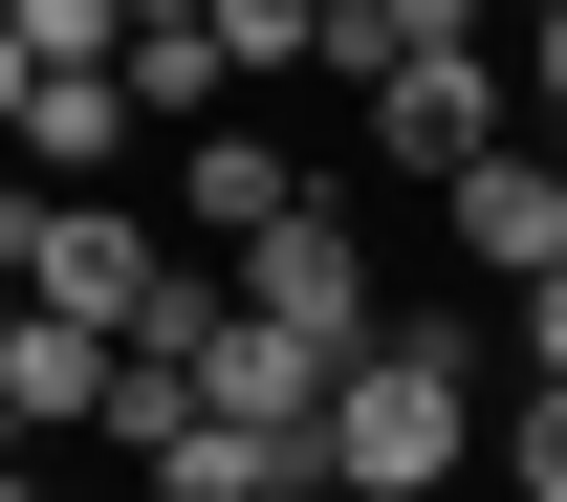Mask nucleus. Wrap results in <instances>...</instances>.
Masks as SVG:
<instances>
[{
    "instance_id": "20e7f679",
    "label": "nucleus",
    "mask_w": 567,
    "mask_h": 502,
    "mask_svg": "<svg viewBox=\"0 0 567 502\" xmlns=\"http://www.w3.org/2000/svg\"><path fill=\"white\" fill-rule=\"evenodd\" d=\"M371 153H393L415 197H458L481 153H524V88H502L481 44H436V66H393V88H371Z\"/></svg>"
},
{
    "instance_id": "f257e3e1",
    "label": "nucleus",
    "mask_w": 567,
    "mask_h": 502,
    "mask_svg": "<svg viewBox=\"0 0 567 502\" xmlns=\"http://www.w3.org/2000/svg\"><path fill=\"white\" fill-rule=\"evenodd\" d=\"M481 459V350L458 328H393V350H350V393H328V502H436Z\"/></svg>"
},
{
    "instance_id": "0eeeda50",
    "label": "nucleus",
    "mask_w": 567,
    "mask_h": 502,
    "mask_svg": "<svg viewBox=\"0 0 567 502\" xmlns=\"http://www.w3.org/2000/svg\"><path fill=\"white\" fill-rule=\"evenodd\" d=\"M306 197H328V175H306L284 132H197V153H175V240H197V263H262Z\"/></svg>"
},
{
    "instance_id": "9b49d317",
    "label": "nucleus",
    "mask_w": 567,
    "mask_h": 502,
    "mask_svg": "<svg viewBox=\"0 0 567 502\" xmlns=\"http://www.w3.org/2000/svg\"><path fill=\"white\" fill-rule=\"evenodd\" d=\"M218 22V66H328V44H350V0H197Z\"/></svg>"
},
{
    "instance_id": "dca6fc26",
    "label": "nucleus",
    "mask_w": 567,
    "mask_h": 502,
    "mask_svg": "<svg viewBox=\"0 0 567 502\" xmlns=\"http://www.w3.org/2000/svg\"><path fill=\"white\" fill-rule=\"evenodd\" d=\"M132 502H218V481H132Z\"/></svg>"
},
{
    "instance_id": "2eb2a0df",
    "label": "nucleus",
    "mask_w": 567,
    "mask_h": 502,
    "mask_svg": "<svg viewBox=\"0 0 567 502\" xmlns=\"http://www.w3.org/2000/svg\"><path fill=\"white\" fill-rule=\"evenodd\" d=\"M524 371H546V393H567V285H524Z\"/></svg>"
},
{
    "instance_id": "f03ea898",
    "label": "nucleus",
    "mask_w": 567,
    "mask_h": 502,
    "mask_svg": "<svg viewBox=\"0 0 567 502\" xmlns=\"http://www.w3.org/2000/svg\"><path fill=\"white\" fill-rule=\"evenodd\" d=\"M0 263H22V306H66V328H110V350H153V306L197 285L132 197H22V218H0Z\"/></svg>"
},
{
    "instance_id": "423d86ee",
    "label": "nucleus",
    "mask_w": 567,
    "mask_h": 502,
    "mask_svg": "<svg viewBox=\"0 0 567 502\" xmlns=\"http://www.w3.org/2000/svg\"><path fill=\"white\" fill-rule=\"evenodd\" d=\"M436 240L481 263V285H567V153L524 132V153H481L458 197H436Z\"/></svg>"
},
{
    "instance_id": "39448f33",
    "label": "nucleus",
    "mask_w": 567,
    "mask_h": 502,
    "mask_svg": "<svg viewBox=\"0 0 567 502\" xmlns=\"http://www.w3.org/2000/svg\"><path fill=\"white\" fill-rule=\"evenodd\" d=\"M0 110H22V197H110V153L153 132L132 66H0Z\"/></svg>"
},
{
    "instance_id": "9d476101",
    "label": "nucleus",
    "mask_w": 567,
    "mask_h": 502,
    "mask_svg": "<svg viewBox=\"0 0 567 502\" xmlns=\"http://www.w3.org/2000/svg\"><path fill=\"white\" fill-rule=\"evenodd\" d=\"M436 44H481V0H350L328 88H393V66H436Z\"/></svg>"
},
{
    "instance_id": "1a4fd4ad",
    "label": "nucleus",
    "mask_w": 567,
    "mask_h": 502,
    "mask_svg": "<svg viewBox=\"0 0 567 502\" xmlns=\"http://www.w3.org/2000/svg\"><path fill=\"white\" fill-rule=\"evenodd\" d=\"M218 88H240V66H218V22H197V0H153V22H132V110H153L175 153H197V132H240Z\"/></svg>"
},
{
    "instance_id": "6e6552de",
    "label": "nucleus",
    "mask_w": 567,
    "mask_h": 502,
    "mask_svg": "<svg viewBox=\"0 0 567 502\" xmlns=\"http://www.w3.org/2000/svg\"><path fill=\"white\" fill-rule=\"evenodd\" d=\"M110 328H66V306H22V328H0V416H22V459H44V437H110Z\"/></svg>"
},
{
    "instance_id": "4468645a",
    "label": "nucleus",
    "mask_w": 567,
    "mask_h": 502,
    "mask_svg": "<svg viewBox=\"0 0 567 502\" xmlns=\"http://www.w3.org/2000/svg\"><path fill=\"white\" fill-rule=\"evenodd\" d=\"M524 132L567 153V0H524Z\"/></svg>"
},
{
    "instance_id": "ddd939ff",
    "label": "nucleus",
    "mask_w": 567,
    "mask_h": 502,
    "mask_svg": "<svg viewBox=\"0 0 567 502\" xmlns=\"http://www.w3.org/2000/svg\"><path fill=\"white\" fill-rule=\"evenodd\" d=\"M502 481H524V502H567V393H546V371H524V416H502Z\"/></svg>"
},
{
    "instance_id": "7ed1b4c3",
    "label": "nucleus",
    "mask_w": 567,
    "mask_h": 502,
    "mask_svg": "<svg viewBox=\"0 0 567 502\" xmlns=\"http://www.w3.org/2000/svg\"><path fill=\"white\" fill-rule=\"evenodd\" d=\"M218 285L262 306V328H306V350H328V371L415 328V306H371V240H350V197H306V218H284V240H262V263H218Z\"/></svg>"
},
{
    "instance_id": "f8f14e48",
    "label": "nucleus",
    "mask_w": 567,
    "mask_h": 502,
    "mask_svg": "<svg viewBox=\"0 0 567 502\" xmlns=\"http://www.w3.org/2000/svg\"><path fill=\"white\" fill-rule=\"evenodd\" d=\"M132 22H153V0H22L0 66H132Z\"/></svg>"
}]
</instances>
